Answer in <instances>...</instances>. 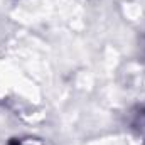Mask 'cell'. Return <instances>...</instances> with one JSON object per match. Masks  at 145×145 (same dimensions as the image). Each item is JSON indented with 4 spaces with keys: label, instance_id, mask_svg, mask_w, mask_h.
Wrapping results in <instances>:
<instances>
[{
    "label": "cell",
    "instance_id": "6da1fadb",
    "mask_svg": "<svg viewBox=\"0 0 145 145\" xmlns=\"http://www.w3.org/2000/svg\"><path fill=\"white\" fill-rule=\"evenodd\" d=\"M10 145H20V144H17V142H10Z\"/></svg>",
    "mask_w": 145,
    "mask_h": 145
}]
</instances>
